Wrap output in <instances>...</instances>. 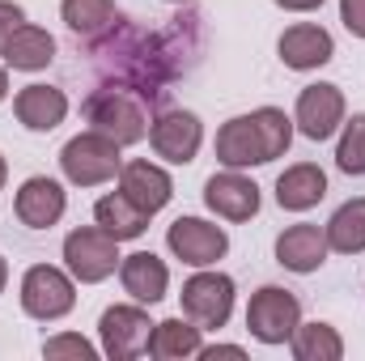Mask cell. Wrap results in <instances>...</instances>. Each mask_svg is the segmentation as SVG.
I'll use <instances>...</instances> for the list:
<instances>
[{
  "label": "cell",
  "mask_w": 365,
  "mask_h": 361,
  "mask_svg": "<svg viewBox=\"0 0 365 361\" xmlns=\"http://www.w3.org/2000/svg\"><path fill=\"white\" fill-rule=\"evenodd\" d=\"M86 119H90L93 132L110 136L115 145H136L149 136V111H145V98L132 90H119V86H106V90L90 93L86 102Z\"/></svg>",
  "instance_id": "obj_1"
},
{
  "label": "cell",
  "mask_w": 365,
  "mask_h": 361,
  "mask_svg": "<svg viewBox=\"0 0 365 361\" xmlns=\"http://www.w3.org/2000/svg\"><path fill=\"white\" fill-rule=\"evenodd\" d=\"M123 145H115L110 136L102 132H77L64 149H60V171L73 187H102V183L119 179L123 171V158H119Z\"/></svg>",
  "instance_id": "obj_2"
},
{
  "label": "cell",
  "mask_w": 365,
  "mask_h": 361,
  "mask_svg": "<svg viewBox=\"0 0 365 361\" xmlns=\"http://www.w3.org/2000/svg\"><path fill=\"white\" fill-rule=\"evenodd\" d=\"M119 238H110L98 221L93 225H77L64 238V268L73 272V280L81 285H102L106 276L119 272Z\"/></svg>",
  "instance_id": "obj_3"
},
{
  "label": "cell",
  "mask_w": 365,
  "mask_h": 361,
  "mask_svg": "<svg viewBox=\"0 0 365 361\" xmlns=\"http://www.w3.org/2000/svg\"><path fill=\"white\" fill-rule=\"evenodd\" d=\"M302 323V302L284 285H264L247 302V332L259 345H289Z\"/></svg>",
  "instance_id": "obj_4"
},
{
  "label": "cell",
  "mask_w": 365,
  "mask_h": 361,
  "mask_svg": "<svg viewBox=\"0 0 365 361\" xmlns=\"http://www.w3.org/2000/svg\"><path fill=\"white\" fill-rule=\"evenodd\" d=\"M234 276H225V272H208L200 268L195 276H187L182 280V315L195 323V327H204V332H221L225 323H230V315H234Z\"/></svg>",
  "instance_id": "obj_5"
},
{
  "label": "cell",
  "mask_w": 365,
  "mask_h": 361,
  "mask_svg": "<svg viewBox=\"0 0 365 361\" xmlns=\"http://www.w3.org/2000/svg\"><path fill=\"white\" fill-rule=\"evenodd\" d=\"M77 306V280L73 272L56 264H34L21 276V310L38 323H56Z\"/></svg>",
  "instance_id": "obj_6"
},
{
  "label": "cell",
  "mask_w": 365,
  "mask_h": 361,
  "mask_svg": "<svg viewBox=\"0 0 365 361\" xmlns=\"http://www.w3.org/2000/svg\"><path fill=\"white\" fill-rule=\"evenodd\" d=\"M149 336H153V319L140 302H119L106 306L98 319V340H102V357L110 361H132L149 353Z\"/></svg>",
  "instance_id": "obj_7"
},
{
  "label": "cell",
  "mask_w": 365,
  "mask_h": 361,
  "mask_svg": "<svg viewBox=\"0 0 365 361\" xmlns=\"http://www.w3.org/2000/svg\"><path fill=\"white\" fill-rule=\"evenodd\" d=\"M344 119H349V106H344V90H340V86L314 81V86H306V90L297 93L293 128H297L306 141H331Z\"/></svg>",
  "instance_id": "obj_8"
},
{
  "label": "cell",
  "mask_w": 365,
  "mask_h": 361,
  "mask_svg": "<svg viewBox=\"0 0 365 361\" xmlns=\"http://www.w3.org/2000/svg\"><path fill=\"white\" fill-rule=\"evenodd\" d=\"M166 247H170V255L182 260L187 268H212L217 260H225L230 234L221 225L204 221V217H179L166 230Z\"/></svg>",
  "instance_id": "obj_9"
},
{
  "label": "cell",
  "mask_w": 365,
  "mask_h": 361,
  "mask_svg": "<svg viewBox=\"0 0 365 361\" xmlns=\"http://www.w3.org/2000/svg\"><path fill=\"white\" fill-rule=\"evenodd\" d=\"M149 145L162 162L170 166H191L200 145H204V123L195 111H162L149 123Z\"/></svg>",
  "instance_id": "obj_10"
},
{
  "label": "cell",
  "mask_w": 365,
  "mask_h": 361,
  "mask_svg": "<svg viewBox=\"0 0 365 361\" xmlns=\"http://www.w3.org/2000/svg\"><path fill=\"white\" fill-rule=\"evenodd\" d=\"M13 213L26 230H51L68 213V191L64 183L47 179V175H30L13 195Z\"/></svg>",
  "instance_id": "obj_11"
},
{
  "label": "cell",
  "mask_w": 365,
  "mask_h": 361,
  "mask_svg": "<svg viewBox=\"0 0 365 361\" xmlns=\"http://www.w3.org/2000/svg\"><path fill=\"white\" fill-rule=\"evenodd\" d=\"M204 204L221 221H251L259 213L264 195H259V183L247 179L242 171H221V175H208V183H204Z\"/></svg>",
  "instance_id": "obj_12"
},
{
  "label": "cell",
  "mask_w": 365,
  "mask_h": 361,
  "mask_svg": "<svg viewBox=\"0 0 365 361\" xmlns=\"http://www.w3.org/2000/svg\"><path fill=\"white\" fill-rule=\"evenodd\" d=\"M276 56H280V64L293 68V73H314V68L331 64L336 39H331L319 21H293V26L276 39Z\"/></svg>",
  "instance_id": "obj_13"
},
{
  "label": "cell",
  "mask_w": 365,
  "mask_h": 361,
  "mask_svg": "<svg viewBox=\"0 0 365 361\" xmlns=\"http://www.w3.org/2000/svg\"><path fill=\"white\" fill-rule=\"evenodd\" d=\"M217 162L225 171H251V166H268L272 162L255 115H234V119L221 123V132H217Z\"/></svg>",
  "instance_id": "obj_14"
},
{
  "label": "cell",
  "mask_w": 365,
  "mask_h": 361,
  "mask_svg": "<svg viewBox=\"0 0 365 361\" xmlns=\"http://www.w3.org/2000/svg\"><path fill=\"white\" fill-rule=\"evenodd\" d=\"M327 255H331V247H327V230L323 225L302 221V225H289V230L276 234V264L297 272V276L319 272L327 264Z\"/></svg>",
  "instance_id": "obj_15"
},
{
  "label": "cell",
  "mask_w": 365,
  "mask_h": 361,
  "mask_svg": "<svg viewBox=\"0 0 365 361\" xmlns=\"http://www.w3.org/2000/svg\"><path fill=\"white\" fill-rule=\"evenodd\" d=\"M119 191H123L140 213L158 217V213L170 204V195H175V179L166 175V166L136 158V162H123V171H119Z\"/></svg>",
  "instance_id": "obj_16"
},
{
  "label": "cell",
  "mask_w": 365,
  "mask_h": 361,
  "mask_svg": "<svg viewBox=\"0 0 365 361\" xmlns=\"http://www.w3.org/2000/svg\"><path fill=\"white\" fill-rule=\"evenodd\" d=\"M119 285H123V293L132 302L158 306L166 298V289H170V268L153 251H136V255H123L119 260Z\"/></svg>",
  "instance_id": "obj_17"
},
{
  "label": "cell",
  "mask_w": 365,
  "mask_h": 361,
  "mask_svg": "<svg viewBox=\"0 0 365 361\" xmlns=\"http://www.w3.org/2000/svg\"><path fill=\"white\" fill-rule=\"evenodd\" d=\"M13 115L26 132H56L68 119V93L60 86H26L13 98Z\"/></svg>",
  "instance_id": "obj_18"
},
{
  "label": "cell",
  "mask_w": 365,
  "mask_h": 361,
  "mask_svg": "<svg viewBox=\"0 0 365 361\" xmlns=\"http://www.w3.org/2000/svg\"><path fill=\"white\" fill-rule=\"evenodd\" d=\"M323 195H327V175L314 162H293L276 179V204L284 213H310Z\"/></svg>",
  "instance_id": "obj_19"
},
{
  "label": "cell",
  "mask_w": 365,
  "mask_h": 361,
  "mask_svg": "<svg viewBox=\"0 0 365 361\" xmlns=\"http://www.w3.org/2000/svg\"><path fill=\"white\" fill-rule=\"evenodd\" d=\"M0 60H4V68H13V73H43V68L56 60V39H51L43 26L21 21V26L13 30V39L4 43Z\"/></svg>",
  "instance_id": "obj_20"
},
{
  "label": "cell",
  "mask_w": 365,
  "mask_h": 361,
  "mask_svg": "<svg viewBox=\"0 0 365 361\" xmlns=\"http://www.w3.org/2000/svg\"><path fill=\"white\" fill-rule=\"evenodd\" d=\"M200 349H204V327H195L187 315L166 319V323H153L149 357H158V361H187V357H200Z\"/></svg>",
  "instance_id": "obj_21"
},
{
  "label": "cell",
  "mask_w": 365,
  "mask_h": 361,
  "mask_svg": "<svg viewBox=\"0 0 365 361\" xmlns=\"http://www.w3.org/2000/svg\"><path fill=\"white\" fill-rule=\"evenodd\" d=\"M93 221H98L110 238H119V243H132V238H140V234L149 230V213H140L123 191H106V195L93 204Z\"/></svg>",
  "instance_id": "obj_22"
},
{
  "label": "cell",
  "mask_w": 365,
  "mask_h": 361,
  "mask_svg": "<svg viewBox=\"0 0 365 361\" xmlns=\"http://www.w3.org/2000/svg\"><path fill=\"white\" fill-rule=\"evenodd\" d=\"M323 230H327V247L336 255H361L365 251V195L344 200Z\"/></svg>",
  "instance_id": "obj_23"
},
{
  "label": "cell",
  "mask_w": 365,
  "mask_h": 361,
  "mask_svg": "<svg viewBox=\"0 0 365 361\" xmlns=\"http://www.w3.org/2000/svg\"><path fill=\"white\" fill-rule=\"evenodd\" d=\"M60 17L77 39H98L115 26V0H60Z\"/></svg>",
  "instance_id": "obj_24"
},
{
  "label": "cell",
  "mask_w": 365,
  "mask_h": 361,
  "mask_svg": "<svg viewBox=\"0 0 365 361\" xmlns=\"http://www.w3.org/2000/svg\"><path fill=\"white\" fill-rule=\"evenodd\" d=\"M297 361H340L344 357V340L331 323H297L293 340H289Z\"/></svg>",
  "instance_id": "obj_25"
},
{
  "label": "cell",
  "mask_w": 365,
  "mask_h": 361,
  "mask_svg": "<svg viewBox=\"0 0 365 361\" xmlns=\"http://www.w3.org/2000/svg\"><path fill=\"white\" fill-rule=\"evenodd\" d=\"M336 166L353 179L365 175V111L340 123V145H336Z\"/></svg>",
  "instance_id": "obj_26"
},
{
  "label": "cell",
  "mask_w": 365,
  "mask_h": 361,
  "mask_svg": "<svg viewBox=\"0 0 365 361\" xmlns=\"http://www.w3.org/2000/svg\"><path fill=\"white\" fill-rule=\"evenodd\" d=\"M255 115V123H259V132H264V145H268V158H284L289 153V145H293V119L280 111V106H259V111H251Z\"/></svg>",
  "instance_id": "obj_27"
},
{
  "label": "cell",
  "mask_w": 365,
  "mask_h": 361,
  "mask_svg": "<svg viewBox=\"0 0 365 361\" xmlns=\"http://www.w3.org/2000/svg\"><path fill=\"white\" fill-rule=\"evenodd\" d=\"M43 357H47V361H60V357H73V361H98V349H93L86 336L60 332V336L43 340Z\"/></svg>",
  "instance_id": "obj_28"
},
{
  "label": "cell",
  "mask_w": 365,
  "mask_h": 361,
  "mask_svg": "<svg viewBox=\"0 0 365 361\" xmlns=\"http://www.w3.org/2000/svg\"><path fill=\"white\" fill-rule=\"evenodd\" d=\"M340 21L353 39H365V0H340Z\"/></svg>",
  "instance_id": "obj_29"
},
{
  "label": "cell",
  "mask_w": 365,
  "mask_h": 361,
  "mask_svg": "<svg viewBox=\"0 0 365 361\" xmlns=\"http://www.w3.org/2000/svg\"><path fill=\"white\" fill-rule=\"evenodd\" d=\"M26 21V9L21 4H13V0H0V51H4V43L13 39V30Z\"/></svg>",
  "instance_id": "obj_30"
},
{
  "label": "cell",
  "mask_w": 365,
  "mask_h": 361,
  "mask_svg": "<svg viewBox=\"0 0 365 361\" xmlns=\"http://www.w3.org/2000/svg\"><path fill=\"white\" fill-rule=\"evenodd\" d=\"M200 357H208V361H217V357H247V349H242V345H204V349H200Z\"/></svg>",
  "instance_id": "obj_31"
},
{
  "label": "cell",
  "mask_w": 365,
  "mask_h": 361,
  "mask_svg": "<svg viewBox=\"0 0 365 361\" xmlns=\"http://www.w3.org/2000/svg\"><path fill=\"white\" fill-rule=\"evenodd\" d=\"M276 9H284V13H314V9H323V0H272Z\"/></svg>",
  "instance_id": "obj_32"
},
{
  "label": "cell",
  "mask_w": 365,
  "mask_h": 361,
  "mask_svg": "<svg viewBox=\"0 0 365 361\" xmlns=\"http://www.w3.org/2000/svg\"><path fill=\"white\" fill-rule=\"evenodd\" d=\"M4 285H9V260L0 255V293H4Z\"/></svg>",
  "instance_id": "obj_33"
},
{
  "label": "cell",
  "mask_w": 365,
  "mask_h": 361,
  "mask_svg": "<svg viewBox=\"0 0 365 361\" xmlns=\"http://www.w3.org/2000/svg\"><path fill=\"white\" fill-rule=\"evenodd\" d=\"M9 98V68H0V102Z\"/></svg>",
  "instance_id": "obj_34"
},
{
  "label": "cell",
  "mask_w": 365,
  "mask_h": 361,
  "mask_svg": "<svg viewBox=\"0 0 365 361\" xmlns=\"http://www.w3.org/2000/svg\"><path fill=\"white\" fill-rule=\"evenodd\" d=\"M4 179H9V162H4V153H0V191H4Z\"/></svg>",
  "instance_id": "obj_35"
},
{
  "label": "cell",
  "mask_w": 365,
  "mask_h": 361,
  "mask_svg": "<svg viewBox=\"0 0 365 361\" xmlns=\"http://www.w3.org/2000/svg\"><path fill=\"white\" fill-rule=\"evenodd\" d=\"M166 4H191V0H166Z\"/></svg>",
  "instance_id": "obj_36"
}]
</instances>
